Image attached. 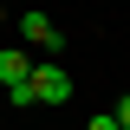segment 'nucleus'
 Masks as SVG:
<instances>
[{
	"label": "nucleus",
	"instance_id": "obj_1",
	"mask_svg": "<svg viewBox=\"0 0 130 130\" xmlns=\"http://www.w3.org/2000/svg\"><path fill=\"white\" fill-rule=\"evenodd\" d=\"M32 98H39V104H65V98H72L65 65H32Z\"/></svg>",
	"mask_w": 130,
	"mask_h": 130
},
{
	"label": "nucleus",
	"instance_id": "obj_2",
	"mask_svg": "<svg viewBox=\"0 0 130 130\" xmlns=\"http://www.w3.org/2000/svg\"><path fill=\"white\" fill-rule=\"evenodd\" d=\"M0 85L13 91V85H32V59L26 52H0Z\"/></svg>",
	"mask_w": 130,
	"mask_h": 130
},
{
	"label": "nucleus",
	"instance_id": "obj_3",
	"mask_svg": "<svg viewBox=\"0 0 130 130\" xmlns=\"http://www.w3.org/2000/svg\"><path fill=\"white\" fill-rule=\"evenodd\" d=\"M20 32H26L32 46H59V26H52L46 13H20Z\"/></svg>",
	"mask_w": 130,
	"mask_h": 130
},
{
	"label": "nucleus",
	"instance_id": "obj_4",
	"mask_svg": "<svg viewBox=\"0 0 130 130\" xmlns=\"http://www.w3.org/2000/svg\"><path fill=\"white\" fill-rule=\"evenodd\" d=\"M117 124H124V130H130V98H124V104H117Z\"/></svg>",
	"mask_w": 130,
	"mask_h": 130
}]
</instances>
